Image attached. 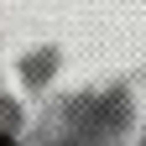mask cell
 Instances as JSON below:
<instances>
[{
  "mask_svg": "<svg viewBox=\"0 0 146 146\" xmlns=\"http://www.w3.org/2000/svg\"><path fill=\"white\" fill-rule=\"evenodd\" d=\"M0 146H16V141H5V136H0Z\"/></svg>",
  "mask_w": 146,
  "mask_h": 146,
  "instance_id": "1",
  "label": "cell"
}]
</instances>
